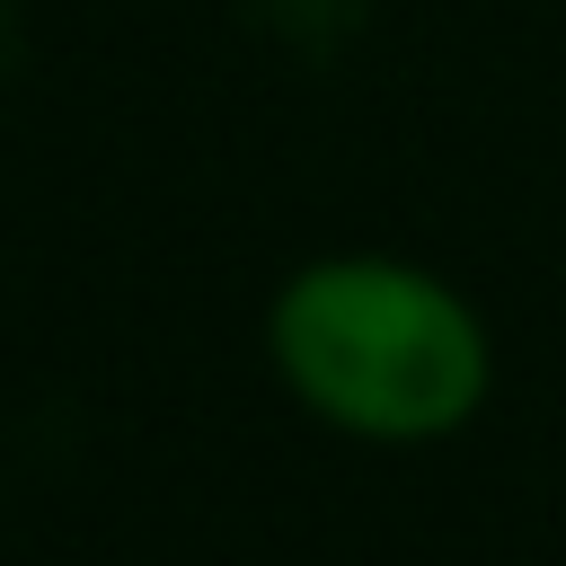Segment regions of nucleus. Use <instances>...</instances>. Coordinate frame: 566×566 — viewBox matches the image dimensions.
<instances>
[{
	"label": "nucleus",
	"instance_id": "1",
	"mask_svg": "<svg viewBox=\"0 0 566 566\" xmlns=\"http://www.w3.org/2000/svg\"><path fill=\"white\" fill-rule=\"evenodd\" d=\"M265 363L301 416L380 451L451 442L495 398L486 310L389 248H327L292 265L265 301Z\"/></svg>",
	"mask_w": 566,
	"mask_h": 566
}]
</instances>
